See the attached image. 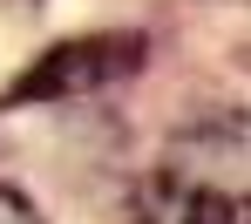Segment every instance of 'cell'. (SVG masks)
<instances>
[{
  "instance_id": "obj_1",
  "label": "cell",
  "mask_w": 251,
  "mask_h": 224,
  "mask_svg": "<svg viewBox=\"0 0 251 224\" xmlns=\"http://www.w3.org/2000/svg\"><path fill=\"white\" fill-rule=\"evenodd\" d=\"M238 211H245V136L231 123L176 143L143 177L129 224H238Z\"/></svg>"
},
{
  "instance_id": "obj_2",
  "label": "cell",
  "mask_w": 251,
  "mask_h": 224,
  "mask_svg": "<svg viewBox=\"0 0 251 224\" xmlns=\"http://www.w3.org/2000/svg\"><path fill=\"white\" fill-rule=\"evenodd\" d=\"M136 54H143V41H136V34L68 41V48H54V54H41V61H34V75L14 89V102H34V95H68V89H102V82H116V75H129V68H136Z\"/></svg>"
},
{
  "instance_id": "obj_3",
  "label": "cell",
  "mask_w": 251,
  "mask_h": 224,
  "mask_svg": "<svg viewBox=\"0 0 251 224\" xmlns=\"http://www.w3.org/2000/svg\"><path fill=\"white\" fill-rule=\"evenodd\" d=\"M0 224H41V211H34L21 190H7V183H0Z\"/></svg>"
}]
</instances>
